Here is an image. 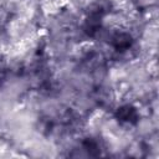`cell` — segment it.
<instances>
[{
    "mask_svg": "<svg viewBox=\"0 0 159 159\" xmlns=\"http://www.w3.org/2000/svg\"><path fill=\"white\" fill-rule=\"evenodd\" d=\"M134 40L132 37V35L129 32L125 31H117L116 34H113L111 36V46L119 52L127 51L132 47Z\"/></svg>",
    "mask_w": 159,
    "mask_h": 159,
    "instance_id": "2",
    "label": "cell"
},
{
    "mask_svg": "<svg viewBox=\"0 0 159 159\" xmlns=\"http://www.w3.org/2000/svg\"><path fill=\"white\" fill-rule=\"evenodd\" d=\"M4 77H5V67L0 63V83L4 81Z\"/></svg>",
    "mask_w": 159,
    "mask_h": 159,
    "instance_id": "4",
    "label": "cell"
},
{
    "mask_svg": "<svg viewBox=\"0 0 159 159\" xmlns=\"http://www.w3.org/2000/svg\"><path fill=\"white\" fill-rule=\"evenodd\" d=\"M83 148L87 150V153L89 155H99V153H101L99 143L93 138H87L83 142Z\"/></svg>",
    "mask_w": 159,
    "mask_h": 159,
    "instance_id": "3",
    "label": "cell"
},
{
    "mask_svg": "<svg viewBox=\"0 0 159 159\" xmlns=\"http://www.w3.org/2000/svg\"><path fill=\"white\" fill-rule=\"evenodd\" d=\"M116 118L123 124L134 125L139 120V113L132 104H123L116 111Z\"/></svg>",
    "mask_w": 159,
    "mask_h": 159,
    "instance_id": "1",
    "label": "cell"
}]
</instances>
